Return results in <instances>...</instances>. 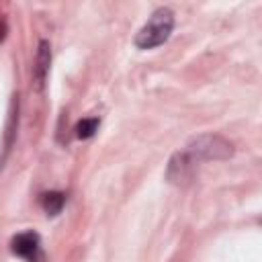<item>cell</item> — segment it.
I'll use <instances>...</instances> for the list:
<instances>
[{"mask_svg":"<svg viewBox=\"0 0 262 262\" xmlns=\"http://www.w3.org/2000/svg\"><path fill=\"white\" fill-rule=\"evenodd\" d=\"M186 154L192 160H223L231 156V143L219 135H201L188 145Z\"/></svg>","mask_w":262,"mask_h":262,"instance_id":"2","label":"cell"},{"mask_svg":"<svg viewBox=\"0 0 262 262\" xmlns=\"http://www.w3.org/2000/svg\"><path fill=\"white\" fill-rule=\"evenodd\" d=\"M66 205V194L63 192H45L41 196V207L45 209L47 215H57Z\"/></svg>","mask_w":262,"mask_h":262,"instance_id":"6","label":"cell"},{"mask_svg":"<svg viewBox=\"0 0 262 262\" xmlns=\"http://www.w3.org/2000/svg\"><path fill=\"white\" fill-rule=\"evenodd\" d=\"M96 129H98V119H82L78 125H76V135L80 137V139H88V137H92L94 133H96Z\"/></svg>","mask_w":262,"mask_h":262,"instance_id":"7","label":"cell"},{"mask_svg":"<svg viewBox=\"0 0 262 262\" xmlns=\"http://www.w3.org/2000/svg\"><path fill=\"white\" fill-rule=\"evenodd\" d=\"M49 63H51V51H49V43L47 41H41L39 43V51H37V57H35V78H37V86L41 88L43 82H45V74L49 70Z\"/></svg>","mask_w":262,"mask_h":262,"instance_id":"5","label":"cell"},{"mask_svg":"<svg viewBox=\"0 0 262 262\" xmlns=\"http://www.w3.org/2000/svg\"><path fill=\"white\" fill-rule=\"evenodd\" d=\"M12 252L27 262H43V252H41V239L35 231H25L12 237Z\"/></svg>","mask_w":262,"mask_h":262,"instance_id":"3","label":"cell"},{"mask_svg":"<svg viewBox=\"0 0 262 262\" xmlns=\"http://www.w3.org/2000/svg\"><path fill=\"white\" fill-rule=\"evenodd\" d=\"M192 164H194V160H192L186 151H184V154H176V156L172 158V162H170V168H168V178H170V182L180 184V182L188 180V178H190Z\"/></svg>","mask_w":262,"mask_h":262,"instance_id":"4","label":"cell"},{"mask_svg":"<svg viewBox=\"0 0 262 262\" xmlns=\"http://www.w3.org/2000/svg\"><path fill=\"white\" fill-rule=\"evenodd\" d=\"M172 27H174V14L170 8H158L151 18L139 29L137 37H135V45L139 49H151V47H158L162 45L170 33H172Z\"/></svg>","mask_w":262,"mask_h":262,"instance_id":"1","label":"cell"}]
</instances>
